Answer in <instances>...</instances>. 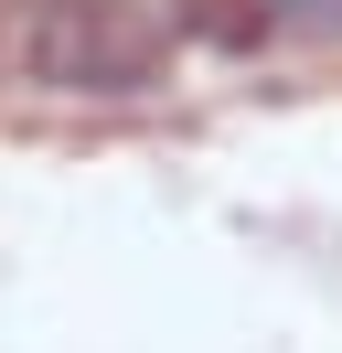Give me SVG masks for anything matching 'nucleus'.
<instances>
[{
    "instance_id": "nucleus-1",
    "label": "nucleus",
    "mask_w": 342,
    "mask_h": 353,
    "mask_svg": "<svg viewBox=\"0 0 342 353\" xmlns=\"http://www.w3.org/2000/svg\"><path fill=\"white\" fill-rule=\"evenodd\" d=\"M11 65L54 97H150L171 75V11H150V0H21Z\"/></svg>"
},
{
    "instance_id": "nucleus-2",
    "label": "nucleus",
    "mask_w": 342,
    "mask_h": 353,
    "mask_svg": "<svg viewBox=\"0 0 342 353\" xmlns=\"http://www.w3.org/2000/svg\"><path fill=\"white\" fill-rule=\"evenodd\" d=\"M171 32H192L214 54H256L278 22H268V0H171Z\"/></svg>"
},
{
    "instance_id": "nucleus-3",
    "label": "nucleus",
    "mask_w": 342,
    "mask_h": 353,
    "mask_svg": "<svg viewBox=\"0 0 342 353\" xmlns=\"http://www.w3.org/2000/svg\"><path fill=\"white\" fill-rule=\"evenodd\" d=\"M278 32H342V0H268Z\"/></svg>"
}]
</instances>
